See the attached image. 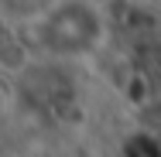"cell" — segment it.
<instances>
[{
  "mask_svg": "<svg viewBox=\"0 0 161 157\" xmlns=\"http://www.w3.org/2000/svg\"><path fill=\"white\" fill-rule=\"evenodd\" d=\"M41 41L48 51L82 55L99 41V14L86 0H65L41 21Z\"/></svg>",
  "mask_w": 161,
  "mask_h": 157,
  "instance_id": "cell-1",
  "label": "cell"
}]
</instances>
